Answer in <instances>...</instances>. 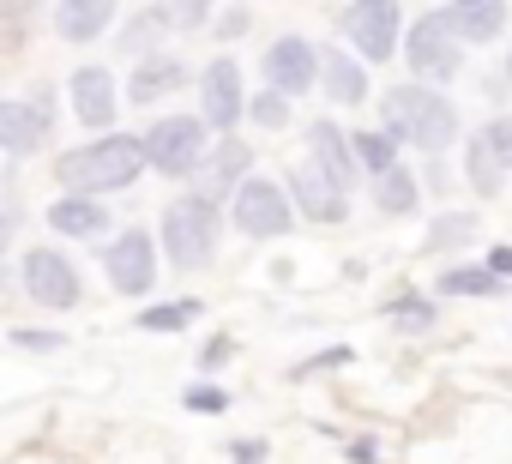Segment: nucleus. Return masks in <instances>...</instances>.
<instances>
[{
	"label": "nucleus",
	"instance_id": "f257e3e1",
	"mask_svg": "<svg viewBox=\"0 0 512 464\" xmlns=\"http://www.w3.org/2000/svg\"><path fill=\"white\" fill-rule=\"evenodd\" d=\"M380 127L398 145L422 151V157H440V151L458 145V109H452V97L434 91V85H422V79H404V85H392L380 97Z\"/></svg>",
	"mask_w": 512,
	"mask_h": 464
},
{
	"label": "nucleus",
	"instance_id": "f03ea898",
	"mask_svg": "<svg viewBox=\"0 0 512 464\" xmlns=\"http://www.w3.org/2000/svg\"><path fill=\"white\" fill-rule=\"evenodd\" d=\"M139 175H145V145H139V133H115V127L97 133L91 145L55 157V181L67 193H121Z\"/></svg>",
	"mask_w": 512,
	"mask_h": 464
},
{
	"label": "nucleus",
	"instance_id": "7ed1b4c3",
	"mask_svg": "<svg viewBox=\"0 0 512 464\" xmlns=\"http://www.w3.org/2000/svg\"><path fill=\"white\" fill-rule=\"evenodd\" d=\"M217 229H223L217 199L193 187V193H181V199L163 205L157 248H163V260H169L175 272H205V266L217 260Z\"/></svg>",
	"mask_w": 512,
	"mask_h": 464
},
{
	"label": "nucleus",
	"instance_id": "20e7f679",
	"mask_svg": "<svg viewBox=\"0 0 512 464\" xmlns=\"http://www.w3.org/2000/svg\"><path fill=\"white\" fill-rule=\"evenodd\" d=\"M139 145H145V169H157L169 181H193L211 151V127L199 115H157L139 133Z\"/></svg>",
	"mask_w": 512,
	"mask_h": 464
},
{
	"label": "nucleus",
	"instance_id": "39448f33",
	"mask_svg": "<svg viewBox=\"0 0 512 464\" xmlns=\"http://www.w3.org/2000/svg\"><path fill=\"white\" fill-rule=\"evenodd\" d=\"M229 223L241 229L247 242H278V236H290V229H296V199L272 175H247L229 193Z\"/></svg>",
	"mask_w": 512,
	"mask_h": 464
},
{
	"label": "nucleus",
	"instance_id": "423d86ee",
	"mask_svg": "<svg viewBox=\"0 0 512 464\" xmlns=\"http://www.w3.org/2000/svg\"><path fill=\"white\" fill-rule=\"evenodd\" d=\"M404 61H410V79L446 85L464 73V37L452 31L446 13H416V25L404 31Z\"/></svg>",
	"mask_w": 512,
	"mask_h": 464
},
{
	"label": "nucleus",
	"instance_id": "0eeeda50",
	"mask_svg": "<svg viewBox=\"0 0 512 464\" xmlns=\"http://www.w3.org/2000/svg\"><path fill=\"white\" fill-rule=\"evenodd\" d=\"M55 121H61L55 85H37L31 97H0V151H7V157L43 151L55 139Z\"/></svg>",
	"mask_w": 512,
	"mask_h": 464
},
{
	"label": "nucleus",
	"instance_id": "6e6552de",
	"mask_svg": "<svg viewBox=\"0 0 512 464\" xmlns=\"http://www.w3.org/2000/svg\"><path fill=\"white\" fill-rule=\"evenodd\" d=\"M338 25H344V43H350L368 67L392 61L398 43H404V7H398V0H350Z\"/></svg>",
	"mask_w": 512,
	"mask_h": 464
},
{
	"label": "nucleus",
	"instance_id": "1a4fd4ad",
	"mask_svg": "<svg viewBox=\"0 0 512 464\" xmlns=\"http://www.w3.org/2000/svg\"><path fill=\"white\" fill-rule=\"evenodd\" d=\"M19 284H25V296H31L37 308H49V314H67V308L85 302V278H79V266H73L61 248H31L25 266H19Z\"/></svg>",
	"mask_w": 512,
	"mask_h": 464
},
{
	"label": "nucleus",
	"instance_id": "9d476101",
	"mask_svg": "<svg viewBox=\"0 0 512 464\" xmlns=\"http://www.w3.org/2000/svg\"><path fill=\"white\" fill-rule=\"evenodd\" d=\"M103 272H109L115 296H151L157 290V236L151 229H121V236H109Z\"/></svg>",
	"mask_w": 512,
	"mask_h": 464
},
{
	"label": "nucleus",
	"instance_id": "9b49d317",
	"mask_svg": "<svg viewBox=\"0 0 512 464\" xmlns=\"http://www.w3.org/2000/svg\"><path fill=\"white\" fill-rule=\"evenodd\" d=\"M247 115V91H241V61L235 55H211L199 73V121L211 133H235V121Z\"/></svg>",
	"mask_w": 512,
	"mask_h": 464
},
{
	"label": "nucleus",
	"instance_id": "f8f14e48",
	"mask_svg": "<svg viewBox=\"0 0 512 464\" xmlns=\"http://www.w3.org/2000/svg\"><path fill=\"white\" fill-rule=\"evenodd\" d=\"M260 73H266V85L272 91H284V97H308L314 85H320V49L308 43V37H272V49L260 55Z\"/></svg>",
	"mask_w": 512,
	"mask_h": 464
},
{
	"label": "nucleus",
	"instance_id": "ddd939ff",
	"mask_svg": "<svg viewBox=\"0 0 512 464\" xmlns=\"http://www.w3.org/2000/svg\"><path fill=\"white\" fill-rule=\"evenodd\" d=\"M67 109L79 115V127H91V133H109L115 127V115H121V85H115V73L109 67H73V79H67Z\"/></svg>",
	"mask_w": 512,
	"mask_h": 464
},
{
	"label": "nucleus",
	"instance_id": "4468645a",
	"mask_svg": "<svg viewBox=\"0 0 512 464\" xmlns=\"http://www.w3.org/2000/svg\"><path fill=\"white\" fill-rule=\"evenodd\" d=\"M284 187H290V199H296V217H308V223H344L350 217V193L308 157V163H296L290 175H284Z\"/></svg>",
	"mask_w": 512,
	"mask_h": 464
},
{
	"label": "nucleus",
	"instance_id": "2eb2a0df",
	"mask_svg": "<svg viewBox=\"0 0 512 464\" xmlns=\"http://www.w3.org/2000/svg\"><path fill=\"white\" fill-rule=\"evenodd\" d=\"M187 79H193L187 61H181L175 49H157V55L133 61V73H127V103H133V109H157V103H169Z\"/></svg>",
	"mask_w": 512,
	"mask_h": 464
},
{
	"label": "nucleus",
	"instance_id": "dca6fc26",
	"mask_svg": "<svg viewBox=\"0 0 512 464\" xmlns=\"http://www.w3.org/2000/svg\"><path fill=\"white\" fill-rule=\"evenodd\" d=\"M253 175V145L247 139H235V133H223L211 151H205V163H199V193H211V199H229L241 181Z\"/></svg>",
	"mask_w": 512,
	"mask_h": 464
},
{
	"label": "nucleus",
	"instance_id": "f3484780",
	"mask_svg": "<svg viewBox=\"0 0 512 464\" xmlns=\"http://www.w3.org/2000/svg\"><path fill=\"white\" fill-rule=\"evenodd\" d=\"M49 229L67 242H109L115 223H109V205L97 193H67V199L49 205Z\"/></svg>",
	"mask_w": 512,
	"mask_h": 464
},
{
	"label": "nucleus",
	"instance_id": "a211bd4d",
	"mask_svg": "<svg viewBox=\"0 0 512 464\" xmlns=\"http://www.w3.org/2000/svg\"><path fill=\"white\" fill-rule=\"evenodd\" d=\"M308 151H314V163L344 187V193H356V181H362V163H356V151H350V133L338 127V121H314L308 127Z\"/></svg>",
	"mask_w": 512,
	"mask_h": 464
},
{
	"label": "nucleus",
	"instance_id": "6ab92c4d",
	"mask_svg": "<svg viewBox=\"0 0 512 464\" xmlns=\"http://www.w3.org/2000/svg\"><path fill=\"white\" fill-rule=\"evenodd\" d=\"M115 13H121V0H55V31H61V43L85 49L115 25Z\"/></svg>",
	"mask_w": 512,
	"mask_h": 464
},
{
	"label": "nucleus",
	"instance_id": "aec40b11",
	"mask_svg": "<svg viewBox=\"0 0 512 464\" xmlns=\"http://www.w3.org/2000/svg\"><path fill=\"white\" fill-rule=\"evenodd\" d=\"M320 85L338 109L368 103V61L356 49H320Z\"/></svg>",
	"mask_w": 512,
	"mask_h": 464
},
{
	"label": "nucleus",
	"instance_id": "412c9836",
	"mask_svg": "<svg viewBox=\"0 0 512 464\" xmlns=\"http://www.w3.org/2000/svg\"><path fill=\"white\" fill-rule=\"evenodd\" d=\"M446 19L464 43H494L506 31V0H446Z\"/></svg>",
	"mask_w": 512,
	"mask_h": 464
},
{
	"label": "nucleus",
	"instance_id": "4be33fe9",
	"mask_svg": "<svg viewBox=\"0 0 512 464\" xmlns=\"http://www.w3.org/2000/svg\"><path fill=\"white\" fill-rule=\"evenodd\" d=\"M506 163H500V151L476 133V139H464V181H470V193L476 199H500V187H506Z\"/></svg>",
	"mask_w": 512,
	"mask_h": 464
},
{
	"label": "nucleus",
	"instance_id": "5701e85b",
	"mask_svg": "<svg viewBox=\"0 0 512 464\" xmlns=\"http://www.w3.org/2000/svg\"><path fill=\"white\" fill-rule=\"evenodd\" d=\"M374 205H380V217H410V211L422 205V181H416V169L392 163L386 175H374Z\"/></svg>",
	"mask_w": 512,
	"mask_h": 464
},
{
	"label": "nucleus",
	"instance_id": "b1692460",
	"mask_svg": "<svg viewBox=\"0 0 512 464\" xmlns=\"http://www.w3.org/2000/svg\"><path fill=\"white\" fill-rule=\"evenodd\" d=\"M115 49H121V55H133V61H145V55H157V49H169V25H163V13H157V7H145V13H133V19L121 25V37H115Z\"/></svg>",
	"mask_w": 512,
	"mask_h": 464
},
{
	"label": "nucleus",
	"instance_id": "393cba45",
	"mask_svg": "<svg viewBox=\"0 0 512 464\" xmlns=\"http://www.w3.org/2000/svg\"><path fill=\"white\" fill-rule=\"evenodd\" d=\"M440 296H482V302H494V296H506V278L488 272V266H446L440 272Z\"/></svg>",
	"mask_w": 512,
	"mask_h": 464
},
{
	"label": "nucleus",
	"instance_id": "a878e982",
	"mask_svg": "<svg viewBox=\"0 0 512 464\" xmlns=\"http://www.w3.org/2000/svg\"><path fill=\"white\" fill-rule=\"evenodd\" d=\"M476 236H482L476 211H440V217L428 223V248H434V254H458V248H470Z\"/></svg>",
	"mask_w": 512,
	"mask_h": 464
},
{
	"label": "nucleus",
	"instance_id": "bb28decb",
	"mask_svg": "<svg viewBox=\"0 0 512 464\" xmlns=\"http://www.w3.org/2000/svg\"><path fill=\"white\" fill-rule=\"evenodd\" d=\"M350 151H356V163H362V175H368V181H374V175H386V169L398 163V139H392L386 127H380V133H368V127H362V133H350Z\"/></svg>",
	"mask_w": 512,
	"mask_h": 464
},
{
	"label": "nucleus",
	"instance_id": "cd10ccee",
	"mask_svg": "<svg viewBox=\"0 0 512 464\" xmlns=\"http://www.w3.org/2000/svg\"><path fill=\"white\" fill-rule=\"evenodd\" d=\"M31 31H37V0H0V55L25 49Z\"/></svg>",
	"mask_w": 512,
	"mask_h": 464
},
{
	"label": "nucleus",
	"instance_id": "c85d7f7f",
	"mask_svg": "<svg viewBox=\"0 0 512 464\" xmlns=\"http://www.w3.org/2000/svg\"><path fill=\"white\" fill-rule=\"evenodd\" d=\"M211 7L217 0H157V13L169 25V37H187V31H205L211 25Z\"/></svg>",
	"mask_w": 512,
	"mask_h": 464
},
{
	"label": "nucleus",
	"instance_id": "c756f323",
	"mask_svg": "<svg viewBox=\"0 0 512 464\" xmlns=\"http://www.w3.org/2000/svg\"><path fill=\"white\" fill-rule=\"evenodd\" d=\"M205 308L187 296V302H157V308H139V332H181V326H193Z\"/></svg>",
	"mask_w": 512,
	"mask_h": 464
},
{
	"label": "nucleus",
	"instance_id": "7c9ffc66",
	"mask_svg": "<svg viewBox=\"0 0 512 464\" xmlns=\"http://www.w3.org/2000/svg\"><path fill=\"white\" fill-rule=\"evenodd\" d=\"M247 121H253V127H266V133H284V127L296 121V109H290V97H284V91H272V85H266L260 97H247Z\"/></svg>",
	"mask_w": 512,
	"mask_h": 464
},
{
	"label": "nucleus",
	"instance_id": "2f4dec72",
	"mask_svg": "<svg viewBox=\"0 0 512 464\" xmlns=\"http://www.w3.org/2000/svg\"><path fill=\"white\" fill-rule=\"evenodd\" d=\"M386 320L404 326V332H428V326L440 320V308H434L428 296H392V302H386Z\"/></svg>",
	"mask_w": 512,
	"mask_h": 464
},
{
	"label": "nucleus",
	"instance_id": "473e14b6",
	"mask_svg": "<svg viewBox=\"0 0 512 464\" xmlns=\"http://www.w3.org/2000/svg\"><path fill=\"white\" fill-rule=\"evenodd\" d=\"M181 404H187L193 416H223V410H229V392H223V386H211V380H199V386H187V392H181Z\"/></svg>",
	"mask_w": 512,
	"mask_h": 464
},
{
	"label": "nucleus",
	"instance_id": "72a5a7b5",
	"mask_svg": "<svg viewBox=\"0 0 512 464\" xmlns=\"http://www.w3.org/2000/svg\"><path fill=\"white\" fill-rule=\"evenodd\" d=\"M7 344H19V350H43V356H49V350L67 344V332H49V326H13Z\"/></svg>",
	"mask_w": 512,
	"mask_h": 464
},
{
	"label": "nucleus",
	"instance_id": "f704fd0d",
	"mask_svg": "<svg viewBox=\"0 0 512 464\" xmlns=\"http://www.w3.org/2000/svg\"><path fill=\"white\" fill-rule=\"evenodd\" d=\"M247 25H253V13H247V7H229V13H217V19H211V31H217L223 43H235V37H247Z\"/></svg>",
	"mask_w": 512,
	"mask_h": 464
},
{
	"label": "nucleus",
	"instance_id": "c9c22d12",
	"mask_svg": "<svg viewBox=\"0 0 512 464\" xmlns=\"http://www.w3.org/2000/svg\"><path fill=\"white\" fill-rule=\"evenodd\" d=\"M482 139H488V145H494V151H500V163H506V169H512V115H494V121H488V127H482Z\"/></svg>",
	"mask_w": 512,
	"mask_h": 464
},
{
	"label": "nucleus",
	"instance_id": "e433bc0d",
	"mask_svg": "<svg viewBox=\"0 0 512 464\" xmlns=\"http://www.w3.org/2000/svg\"><path fill=\"white\" fill-rule=\"evenodd\" d=\"M266 458H272V440H253L247 434V440L229 446V464H266Z\"/></svg>",
	"mask_w": 512,
	"mask_h": 464
},
{
	"label": "nucleus",
	"instance_id": "4c0bfd02",
	"mask_svg": "<svg viewBox=\"0 0 512 464\" xmlns=\"http://www.w3.org/2000/svg\"><path fill=\"white\" fill-rule=\"evenodd\" d=\"M350 362V344H332V350H320V356H308L296 374H320V368H344Z\"/></svg>",
	"mask_w": 512,
	"mask_h": 464
},
{
	"label": "nucleus",
	"instance_id": "58836bf2",
	"mask_svg": "<svg viewBox=\"0 0 512 464\" xmlns=\"http://www.w3.org/2000/svg\"><path fill=\"white\" fill-rule=\"evenodd\" d=\"M13 236H19V211H13V199H7V187H0V254L13 248Z\"/></svg>",
	"mask_w": 512,
	"mask_h": 464
},
{
	"label": "nucleus",
	"instance_id": "ea45409f",
	"mask_svg": "<svg viewBox=\"0 0 512 464\" xmlns=\"http://www.w3.org/2000/svg\"><path fill=\"white\" fill-rule=\"evenodd\" d=\"M229 356H235V344H229V338H211V344H205V350H199V368H205V374H211V368H223V362H229Z\"/></svg>",
	"mask_w": 512,
	"mask_h": 464
},
{
	"label": "nucleus",
	"instance_id": "a19ab883",
	"mask_svg": "<svg viewBox=\"0 0 512 464\" xmlns=\"http://www.w3.org/2000/svg\"><path fill=\"white\" fill-rule=\"evenodd\" d=\"M344 452H350V464H380V446L374 440H350Z\"/></svg>",
	"mask_w": 512,
	"mask_h": 464
},
{
	"label": "nucleus",
	"instance_id": "79ce46f5",
	"mask_svg": "<svg viewBox=\"0 0 512 464\" xmlns=\"http://www.w3.org/2000/svg\"><path fill=\"white\" fill-rule=\"evenodd\" d=\"M488 272H500V278H512V248H488V260H482Z\"/></svg>",
	"mask_w": 512,
	"mask_h": 464
},
{
	"label": "nucleus",
	"instance_id": "37998d69",
	"mask_svg": "<svg viewBox=\"0 0 512 464\" xmlns=\"http://www.w3.org/2000/svg\"><path fill=\"white\" fill-rule=\"evenodd\" d=\"M500 73H506V79H512V55H506V67H500Z\"/></svg>",
	"mask_w": 512,
	"mask_h": 464
}]
</instances>
